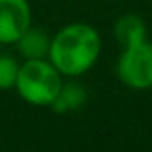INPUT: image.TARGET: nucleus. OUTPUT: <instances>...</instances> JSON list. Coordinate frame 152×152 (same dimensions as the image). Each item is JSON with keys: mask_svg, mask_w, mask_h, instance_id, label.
Returning a JSON list of instances; mask_svg holds the SVG:
<instances>
[{"mask_svg": "<svg viewBox=\"0 0 152 152\" xmlns=\"http://www.w3.org/2000/svg\"><path fill=\"white\" fill-rule=\"evenodd\" d=\"M100 50V33L93 25L69 23L52 37L48 60L62 77H79L96 64Z\"/></svg>", "mask_w": 152, "mask_h": 152, "instance_id": "f257e3e1", "label": "nucleus"}, {"mask_svg": "<svg viewBox=\"0 0 152 152\" xmlns=\"http://www.w3.org/2000/svg\"><path fill=\"white\" fill-rule=\"evenodd\" d=\"M62 85V73L46 58L25 60L19 66L15 89L23 100L33 106H52Z\"/></svg>", "mask_w": 152, "mask_h": 152, "instance_id": "f03ea898", "label": "nucleus"}, {"mask_svg": "<svg viewBox=\"0 0 152 152\" xmlns=\"http://www.w3.org/2000/svg\"><path fill=\"white\" fill-rule=\"evenodd\" d=\"M119 81L133 91L152 89V42L146 39L131 46H123V52L115 66Z\"/></svg>", "mask_w": 152, "mask_h": 152, "instance_id": "7ed1b4c3", "label": "nucleus"}, {"mask_svg": "<svg viewBox=\"0 0 152 152\" xmlns=\"http://www.w3.org/2000/svg\"><path fill=\"white\" fill-rule=\"evenodd\" d=\"M31 21L29 0H0V45H15L31 27Z\"/></svg>", "mask_w": 152, "mask_h": 152, "instance_id": "20e7f679", "label": "nucleus"}, {"mask_svg": "<svg viewBox=\"0 0 152 152\" xmlns=\"http://www.w3.org/2000/svg\"><path fill=\"white\" fill-rule=\"evenodd\" d=\"M50 41H52V37H48V33L31 25L15 41V45H18V52L25 60H42V58H48Z\"/></svg>", "mask_w": 152, "mask_h": 152, "instance_id": "39448f33", "label": "nucleus"}, {"mask_svg": "<svg viewBox=\"0 0 152 152\" xmlns=\"http://www.w3.org/2000/svg\"><path fill=\"white\" fill-rule=\"evenodd\" d=\"M114 35L121 46H131L146 41V23L137 14H125L115 21Z\"/></svg>", "mask_w": 152, "mask_h": 152, "instance_id": "423d86ee", "label": "nucleus"}, {"mask_svg": "<svg viewBox=\"0 0 152 152\" xmlns=\"http://www.w3.org/2000/svg\"><path fill=\"white\" fill-rule=\"evenodd\" d=\"M85 102H87V91L81 85H77V83H64L58 96L52 102V108L58 114H66V112L79 110Z\"/></svg>", "mask_w": 152, "mask_h": 152, "instance_id": "0eeeda50", "label": "nucleus"}, {"mask_svg": "<svg viewBox=\"0 0 152 152\" xmlns=\"http://www.w3.org/2000/svg\"><path fill=\"white\" fill-rule=\"evenodd\" d=\"M19 66L21 64H18V60L12 58V56L8 54L0 56V91H8L15 87Z\"/></svg>", "mask_w": 152, "mask_h": 152, "instance_id": "6e6552de", "label": "nucleus"}]
</instances>
